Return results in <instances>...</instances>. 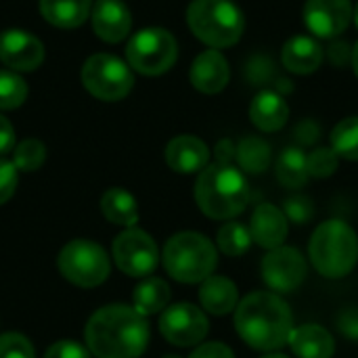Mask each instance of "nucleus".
Segmentation results:
<instances>
[{"label": "nucleus", "instance_id": "obj_1", "mask_svg": "<svg viewBox=\"0 0 358 358\" xmlns=\"http://www.w3.org/2000/svg\"><path fill=\"white\" fill-rule=\"evenodd\" d=\"M86 344L99 358H138L149 344V325L130 306H105L90 317Z\"/></svg>", "mask_w": 358, "mask_h": 358}, {"label": "nucleus", "instance_id": "obj_2", "mask_svg": "<svg viewBox=\"0 0 358 358\" xmlns=\"http://www.w3.org/2000/svg\"><path fill=\"white\" fill-rule=\"evenodd\" d=\"M289 306L275 294L256 292L241 300L235 310V329L248 346L273 352L289 344L294 331Z\"/></svg>", "mask_w": 358, "mask_h": 358}, {"label": "nucleus", "instance_id": "obj_3", "mask_svg": "<svg viewBox=\"0 0 358 358\" xmlns=\"http://www.w3.org/2000/svg\"><path fill=\"white\" fill-rule=\"evenodd\" d=\"M195 199L206 216L224 220L245 210L250 201V187L235 166L216 162L201 170L195 185Z\"/></svg>", "mask_w": 358, "mask_h": 358}, {"label": "nucleus", "instance_id": "obj_4", "mask_svg": "<svg viewBox=\"0 0 358 358\" xmlns=\"http://www.w3.org/2000/svg\"><path fill=\"white\" fill-rule=\"evenodd\" d=\"M310 262L319 275L340 279L352 273L358 262V237L342 220H327L310 239Z\"/></svg>", "mask_w": 358, "mask_h": 358}, {"label": "nucleus", "instance_id": "obj_5", "mask_svg": "<svg viewBox=\"0 0 358 358\" xmlns=\"http://www.w3.org/2000/svg\"><path fill=\"white\" fill-rule=\"evenodd\" d=\"M187 23L201 42L214 48L233 46L243 34V13L231 0H193Z\"/></svg>", "mask_w": 358, "mask_h": 358}, {"label": "nucleus", "instance_id": "obj_6", "mask_svg": "<svg viewBox=\"0 0 358 358\" xmlns=\"http://www.w3.org/2000/svg\"><path fill=\"white\" fill-rule=\"evenodd\" d=\"M216 262L212 241L199 233H178L164 248V266L180 283H203L212 277Z\"/></svg>", "mask_w": 358, "mask_h": 358}, {"label": "nucleus", "instance_id": "obj_7", "mask_svg": "<svg viewBox=\"0 0 358 358\" xmlns=\"http://www.w3.org/2000/svg\"><path fill=\"white\" fill-rule=\"evenodd\" d=\"M109 258L105 250L88 239L69 241L59 254L61 275L80 287H96L109 277Z\"/></svg>", "mask_w": 358, "mask_h": 358}, {"label": "nucleus", "instance_id": "obj_8", "mask_svg": "<svg viewBox=\"0 0 358 358\" xmlns=\"http://www.w3.org/2000/svg\"><path fill=\"white\" fill-rule=\"evenodd\" d=\"M176 55H178V48H176L174 36L162 27L141 29L128 42V48H126L128 63L145 76H159L168 71L174 65Z\"/></svg>", "mask_w": 358, "mask_h": 358}, {"label": "nucleus", "instance_id": "obj_9", "mask_svg": "<svg viewBox=\"0 0 358 358\" xmlns=\"http://www.w3.org/2000/svg\"><path fill=\"white\" fill-rule=\"evenodd\" d=\"M82 82L86 90L101 101H120L132 86L134 78L128 65L113 55H92L82 67Z\"/></svg>", "mask_w": 358, "mask_h": 358}, {"label": "nucleus", "instance_id": "obj_10", "mask_svg": "<svg viewBox=\"0 0 358 358\" xmlns=\"http://www.w3.org/2000/svg\"><path fill=\"white\" fill-rule=\"evenodd\" d=\"M113 258L122 273L130 277H147L155 271L159 254L155 241L138 229H128L113 241Z\"/></svg>", "mask_w": 358, "mask_h": 358}, {"label": "nucleus", "instance_id": "obj_11", "mask_svg": "<svg viewBox=\"0 0 358 358\" xmlns=\"http://www.w3.org/2000/svg\"><path fill=\"white\" fill-rule=\"evenodd\" d=\"M208 329H210V323L203 310L187 302L170 306L159 319L162 336L170 344L182 346V348L203 342V338L208 336Z\"/></svg>", "mask_w": 358, "mask_h": 358}, {"label": "nucleus", "instance_id": "obj_12", "mask_svg": "<svg viewBox=\"0 0 358 358\" xmlns=\"http://www.w3.org/2000/svg\"><path fill=\"white\" fill-rule=\"evenodd\" d=\"M262 277L275 292L289 294L306 279V260L296 248L271 250L262 260Z\"/></svg>", "mask_w": 358, "mask_h": 358}, {"label": "nucleus", "instance_id": "obj_13", "mask_svg": "<svg viewBox=\"0 0 358 358\" xmlns=\"http://www.w3.org/2000/svg\"><path fill=\"white\" fill-rule=\"evenodd\" d=\"M352 19L350 0H308L304 6V23L319 38L340 36Z\"/></svg>", "mask_w": 358, "mask_h": 358}, {"label": "nucleus", "instance_id": "obj_14", "mask_svg": "<svg viewBox=\"0 0 358 358\" xmlns=\"http://www.w3.org/2000/svg\"><path fill=\"white\" fill-rule=\"evenodd\" d=\"M0 59L15 71H31L44 61V46L23 29H6L0 34Z\"/></svg>", "mask_w": 358, "mask_h": 358}, {"label": "nucleus", "instance_id": "obj_15", "mask_svg": "<svg viewBox=\"0 0 358 358\" xmlns=\"http://www.w3.org/2000/svg\"><path fill=\"white\" fill-rule=\"evenodd\" d=\"M94 34L105 42H120L132 27V17L122 0H96L92 8Z\"/></svg>", "mask_w": 358, "mask_h": 358}, {"label": "nucleus", "instance_id": "obj_16", "mask_svg": "<svg viewBox=\"0 0 358 358\" xmlns=\"http://www.w3.org/2000/svg\"><path fill=\"white\" fill-rule=\"evenodd\" d=\"M287 216L279 208L262 203L252 214V241H256L264 250H277L287 239Z\"/></svg>", "mask_w": 358, "mask_h": 358}, {"label": "nucleus", "instance_id": "obj_17", "mask_svg": "<svg viewBox=\"0 0 358 358\" xmlns=\"http://www.w3.org/2000/svg\"><path fill=\"white\" fill-rule=\"evenodd\" d=\"M189 76H191V84L199 92L218 94L229 84L231 71L224 55H220L218 50H206L193 61Z\"/></svg>", "mask_w": 358, "mask_h": 358}, {"label": "nucleus", "instance_id": "obj_18", "mask_svg": "<svg viewBox=\"0 0 358 358\" xmlns=\"http://www.w3.org/2000/svg\"><path fill=\"white\" fill-rule=\"evenodd\" d=\"M210 151L203 141L197 136H176L166 147V162L178 174H193L201 172L208 166Z\"/></svg>", "mask_w": 358, "mask_h": 358}, {"label": "nucleus", "instance_id": "obj_19", "mask_svg": "<svg viewBox=\"0 0 358 358\" xmlns=\"http://www.w3.org/2000/svg\"><path fill=\"white\" fill-rule=\"evenodd\" d=\"M250 117H252V124L258 130L275 132V130H281L287 124L289 107H287L285 99L281 94H277L275 90H262L252 101Z\"/></svg>", "mask_w": 358, "mask_h": 358}, {"label": "nucleus", "instance_id": "obj_20", "mask_svg": "<svg viewBox=\"0 0 358 358\" xmlns=\"http://www.w3.org/2000/svg\"><path fill=\"white\" fill-rule=\"evenodd\" d=\"M283 65L294 73H313L323 61V48L308 36H296L285 42L281 52Z\"/></svg>", "mask_w": 358, "mask_h": 358}, {"label": "nucleus", "instance_id": "obj_21", "mask_svg": "<svg viewBox=\"0 0 358 358\" xmlns=\"http://www.w3.org/2000/svg\"><path fill=\"white\" fill-rule=\"evenodd\" d=\"M289 346L300 358H331L336 352V342L331 334L319 325H304L292 331Z\"/></svg>", "mask_w": 358, "mask_h": 358}, {"label": "nucleus", "instance_id": "obj_22", "mask_svg": "<svg viewBox=\"0 0 358 358\" xmlns=\"http://www.w3.org/2000/svg\"><path fill=\"white\" fill-rule=\"evenodd\" d=\"M237 287L227 277H208L199 289L201 306L218 317L237 308Z\"/></svg>", "mask_w": 358, "mask_h": 358}, {"label": "nucleus", "instance_id": "obj_23", "mask_svg": "<svg viewBox=\"0 0 358 358\" xmlns=\"http://www.w3.org/2000/svg\"><path fill=\"white\" fill-rule=\"evenodd\" d=\"M42 17L63 29L82 25L90 13V0H40Z\"/></svg>", "mask_w": 358, "mask_h": 358}, {"label": "nucleus", "instance_id": "obj_24", "mask_svg": "<svg viewBox=\"0 0 358 358\" xmlns=\"http://www.w3.org/2000/svg\"><path fill=\"white\" fill-rule=\"evenodd\" d=\"M101 210L105 218L113 224L122 227H134L138 222V208L136 199L126 189H109L101 197Z\"/></svg>", "mask_w": 358, "mask_h": 358}, {"label": "nucleus", "instance_id": "obj_25", "mask_svg": "<svg viewBox=\"0 0 358 358\" xmlns=\"http://www.w3.org/2000/svg\"><path fill=\"white\" fill-rule=\"evenodd\" d=\"M308 157L302 149L289 147L277 159V178L289 189H300L308 180Z\"/></svg>", "mask_w": 358, "mask_h": 358}, {"label": "nucleus", "instance_id": "obj_26", "mask_svg": "<svg viewBox=\"0 0 358 358\" xmlns=\"http://www.w3.org/2000/svg\"><path fill=\"white\" fill-rule=\"evenodd\" d=\"M168 302H170V287L166 281H162L157 277L145 279L134 289V310L141 313L143 317L164 310Z\"/></svg>", "mask_w": 358, "mask_h": 358}, {"label": "nucleus", "instance_id": "obj_27", "mask_svg": "<svg viewBox=\"0 0 358 358\" xmlns=\"http://www.w3.org/2000/svg\"><path fill=\"white\" fill-rule=\"evenodd\" d=\"M235 159L241 166V170L250 174H260L271 166V147L262 138L248 136L237 145Z\"/></svg>", "mask_w": 358, "mask_h": 358}, {"label": "nucleus", "instance_id": "obj_28", "mask_svg": "<svg viewBox=\"0 0 358 358\" xmlns=\"http://www.w3.org/2000/svg\"><path fill=\"white\" fill-rule=\"evenodd\" d=\"M331 149L338 157L358 162V115L342 120L331 132Z\"/></svg>", "mask_w": 358, "mask_h": 358}, {"label": "nucleus", "instance_id": "obj_29", "mask_svg": "<svg viewBox=\"0 0 358 358\" xmlns=\"http://www.w3.org/2000/svg\"><path fill=\"white\" fill-rule=\"evenodd\" d=\"M250 245L252 233L239 222H229L218 231V248L227 256H241L250 250Z\"/></svg>", "mask_w": 358, "mask_h": 358}, {"label": "nucleus", "instance_id": "obj_30", "mask_svg": "<svg viewBox=\"0 0 358 358\" xmlns=\"http://www.w3.org/2000/svg\"><path fill=\"white\" fill-rule=\"evenodd\" d=\"M27 96V84L13 71H0V109H15Z\"/></svg>", "mask_w": 358, "mask_h": 358}, {"label": "nucleus", "instance_id": "obj_31", "mask_svg": "<svg viewBox=\"0 0 358 358\" xmlns=\"http://www.w3.org/2000/svg\"><path fill=\"white\" fill-rule=\"evenodd\" d=\"M44 157H46V149L40 141L36 138H27L23 143H19L15 147V168L17 170H23V172H31V170H38L42 164H44Z\"/></svg>", "mask_w": 358, "mask_h": 358}, {"label": "nucleus", "instance_id": "obj_32", "mask_svg": "<svg viewBox=\"0 0 358 358\" xmlns=\"http://www.w3.org/2000/svg\"><path fill=\"white\" fill-rule=\"evenodd\" d=\"M338 153L334 149H315L308 155V174L315 178H327L338 170Z\"/></svg>", "mask_w": 358, "mask_h": 358}, {"label": "nucleus", "instance_id": "obj_33", "mask_svg": "<svg viewBox=\"0 0 358 358\" xmlns=\"http://www.w3.org/2000/svg\"><path fill=\"white\" fill-rule=\"evenodd\" d=\"M0 358H34V348L27 338L6 334L0 336Z\"/></svg>", "mask_w": 358, "mask_h": 358}, {"label": "nucleus", "instance_id": "obj_34", "mask_svg": "<svg viewBox=\"0 0 358 358\" xmlns=\"http://www.w3.org/2000/svg\"><path fill=\"white\" fill-rule=\"evenodd\" d=\"M313 214H315V208H313V201L308 197L296 195V197H289L285 201V216L296 224L308 222L313 218Z\"/></svg>", "mask_w": 358, "mask_h": 358}, {"label": "nucleus", "instance_id": "obj_35", "mask_svg": "<svg viewBox=\"0 0 358 358\" xmlns=\"http://www.w3.org/2000/svg\"><path fill=\"white\" fill-rule=\"evenodd\" d=\"M17 189V168L10 162L0 159V206L13 197Z\"/></svg>", "mask_w": 358, "mask_h": 358}, {"label": "nucleus", "instance_id": "obj_36", "mask_svg": "<svg viewBox=\"0 0 358 358\" xmlns=\"http://www.w3.org/2000/svg\"><path fill=\"white\" fill-rule=\"evenodd\" d=\"M44 358H90L88 350L73 340H61L52 344Z\"/></svg>", "mask_w": 358, "mask_h": 358}, {"label": "nucleus", "instance_id": "obj_37", "mask_svg": "<svg viewBox=\"0 0 358 358\" xmlns=\"http://www.w3.org/2000/svg\"><path fill=\"white\" fill-rule=\"evenodd\" d=\"M338 329L348 338L358 342V308L350 306L338 317Z\"/></svg>", "mask_w": 358, "mask_h": 358}, {"label": "nucleus", "instance_id": "obj_38", "mask_svg": "<svg viewBox=\"0 0 358 358\" xmlns=\"http://www.w3.org/2000/svg\"><path fill=\"white\" fill-rule=\"evenodd\" d=\"M189 358H235V355L224 344H203Z\"/></svg>", "mask_w": 358, "mask_h": 358}, {"label": "nucleus", "instance_id": "obj_39", "mask_svg": "<svg viewBox=\"0 0 358 358\" xmlns=\"http://www.w3.org/2000/svg\"><path fill=\"white\" fill-rule=\"evenodd\" d=\"M15 147V130L6 117L0 115V155L8 153Z\"/></svg>", "mask_w": 358, "mask_h": 358}, {"label": "nucleus", "instance_id": "obj_40", "mask_svg": "<svg viewBox=\"0 0 358 358\" xmlns=\"http://www.w3.org/2000/svg\"><path fill=\"white\" fill-rule=\"evenodd\" d=\"M237 153V147H233L231 141H220L218 143V149H216V157L220 164H231V159L235 157Z\"/></svg>", "mask_w": 358, "mask_h": 358}, {"label": "nucleus", "instance_id": "obj_41", "mask_svg": "<svg viewBox=\"0 0 358 358\" xmlns=\"http://www.w3.org/2000/svg\"><path fill=\"white\" fill-rule=\"evenodd\" d=\"M350 63H352V69H355V73L358 76V42L355 44V48H352V57H350Z\"/></svg>", "mask_w": 358, "mask_h": 358}, {"label": "nucleus", "instance_id": "obj_42", "mask_svg": "<svg viewBox=\"0 0 358 358\" xmlns=\"http://www.w3.org/2000/svg\"><path fill=\"white\" fill-rule=\"evenodd\" d=\"M352 19H355V25L358 27V4H357V8L352 10Z\"/></svg>", "mask_w": 358, "mask_h": 358}, {"label": "nucleus", "instance_id": "obj_43", "mask_svg": "<svg viewBox=\"0 0 358 358\" xmlns=\"http://www.w3.org/2000/svg\"><path fill=\"white\" fill-rule=\"evenodd\" d=\"M264 358H287L285 355H266Z\"/></svg>", "mask_w": 358, "mask_h": 358}, {"label": "nucleus", "instance_id": "obj_44", "mask_svg": "<svg viewBox=\"0 0 358 358\" xmlns=\"http://www.w3.org/2000/svg\"><path fill=\"white\" fill-rule=\"evenodd\" d=\"M164 358H178V357H164Z\"/></svg>", "mask_w": 358, "mask_h": 358}]
</instances>
